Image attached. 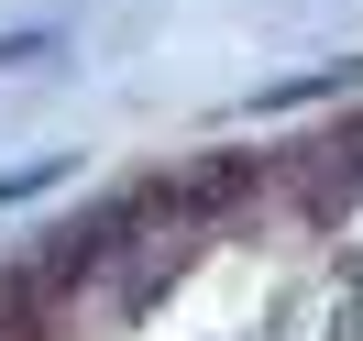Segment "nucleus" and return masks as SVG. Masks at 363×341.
Instances as JSON below:
<instances>
[{"instance_id": "f257e3e1", "label": "nucleus", "mask_w": 363, "mask_h": 341, "mask_svg": "<svg viewBox=\"0 0 363 341\" xmlns=\"http://www.w3.org/2000/svg\"><path fill=\"white\" fill-rule=\"evenodd\" d=\"M55 55V33H11V45H0V77H23V67H45Z\"/></svg>"}]
</instances>
